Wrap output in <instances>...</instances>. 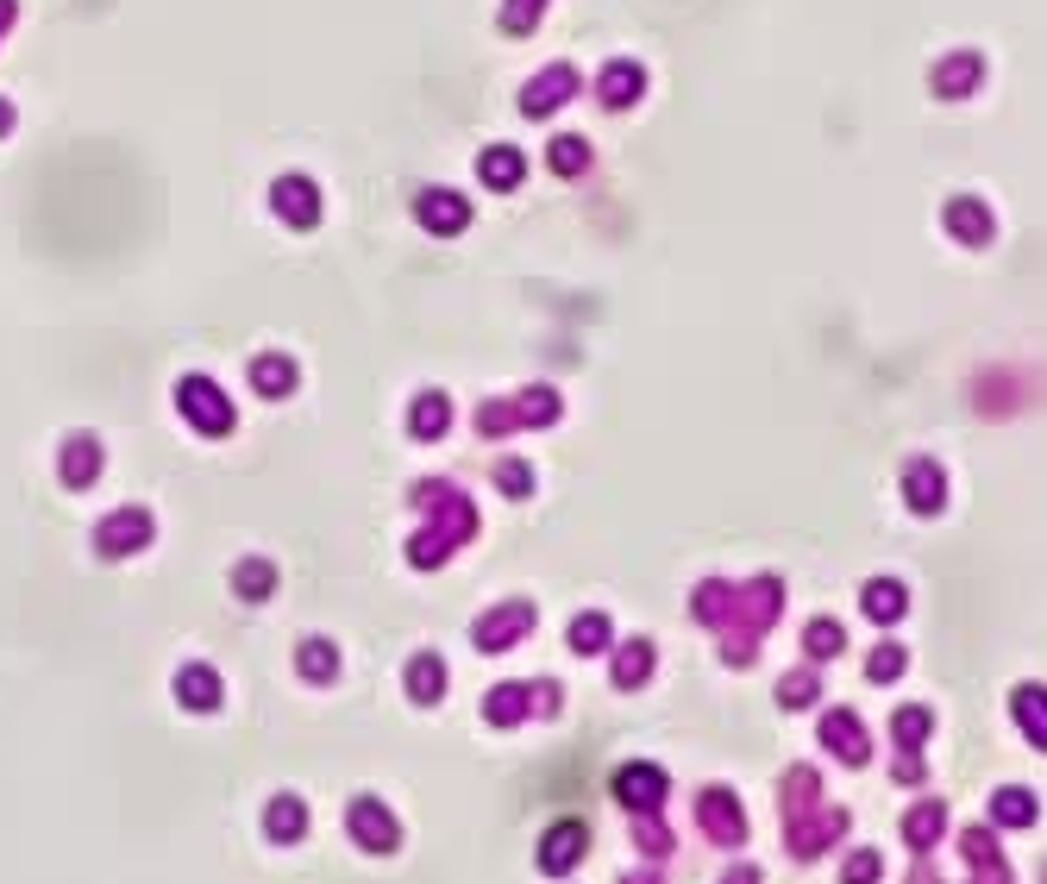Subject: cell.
<instances>
[{
	"instance_id": "1",
	"label": "cell",
	"mask_w": 1047,
	"mask_h": 884,
	"mask_svg": "<svg viewBox=\"0 0 1047 884\" xmlns=\"http://www.w3.org/2000/svg\"><path fill=\"white\" fill-rule=\"evenodd\" d=\"M176 408L194 421V433H208V440H220L226 427H233V408H226V396H220L208 377H182V389H176Z\"/></svg>"
},
{
	"instance_id": "2",
	"label": "cell",
	"mask_w": 1047,
	"mask_h": 884,
	"mask_svg": "<svg viewBox=\"0 0 1047 884\" xmlns=\"http://www.w3.org/2000/svg\"><path fill=\"white\" fill-rule=\"evenodd\" d=\"M271 208H276V220H289L295 232H308L314 220H320V189H314L308 176H276Z\"/></svg>"
},
{
	"instance_id": "3",
	"label": "cell",
	"mask_w": 1047,
	"mask_h": 884,
	"mask_svg": "<svg viewBox=\"0 0 1047 884\" xmlns=\"http://www.w3.org/2000/svg\"><path fill=\"white\" fill-rule=\"evenodd\" d=\"M414 220H421L427 232H440V239H452V232L470 227V201L465 194H452V189H421L414 194Z\"/></svg>"
},
{
	"instance_id": "4",
	"label": "cell",
	"mask_w": 1047,
	"mask_h": 884,
	"mask_svg": "<svg viewBox=\"0 0 1047 884\" xmlns=\"http://www.w3.org/2000/svg\"><path fill=\"white\" fill-rule=\"evenodd\" d=\"M346 822H351V841L364 846V853H389V846L402 841V828H395V815H389V809L377 803V797H358Z\"/></svg>"
},
{
	"instance_id": "5",
	"label": "cell",
	"mask_w": 1047,
	"mask_h": 884,
	"mask_svg": "<svg viewBox=\"0 0 1047 884\" xmlns=\"http://www.w3.org/2000/svg\"><path fill=\"white\" fill-rule=\"evenodd\" d=\"M95 546L107 558H126V552H138V546H151V515H145V508H119V515H107L101 520V534H95Z\"/></svg>"
},
{
	"instance_id": "6",
	"label": "cell",
	"mask_w": 1047,
	"mask_h": 884,
	"mask_svg": "<svg viewBox=\"0 0 1047 884\" xmlns=\"http://www.w3.org/2000/svg\"><path fill=\"white\" fill-rule=\"evenodd\" d=\"M571 95H578V76H571L564 63H552V70H540V76L521 88V114L540 119V114H552V107H564Z\"/></svg>"
},
{
	"instance_id": "7",
	"label": "cell",
	"mask_w": 1047,
	"mask_h": 884,
	"mask_svg": "<svg viewBox=\"0 0 1047 884\" xmlns=\"http://www.w3.org/2000/svg\"><path fill=\"white\" fill-rule=\"evenodd\" d=\"M903 496H910L916 515H941V508H948V477H941V464L916 459L910 471H903Z\"/></svg>"
},
{
	"instance_id": "8",
	"label": "cell",
	"mask_w": 1047,
	"mask_h": 884,
	"mask_svg": "<svg viewBox=\"0 0 1047 884\" xmlns=\"http://www.w3.org/2000/svg\"><path fill=\"white\" fill-rule=\"evenodd\" d=\"M822 747L834 753V759H847V766H866V728H859L854 709H828V722H822Z\"/></svg>"
},
{
	"instance_id": "9",
	"label": "cell",
	"mask_w": 1047,
	"mask_h": 884,
	"mask_svg": "<svg viewBox=\"0 0 1047 884\" xmlns=\"http://www.w3.org/2000/svg\"><path fill=\"white\" fill-rule=\"evenodd\" d=\"M615 797H621L627 809H659V803H665V771H659V766H621Z\"/></svg>"
},
{
	"instance_id": "10",
	"label": "cell",
	"mask_w": 1047,
	"mask_h": 884,
	"mask_svg": "<svg viewBox=\"0 0 1047 884\" xmlns=\"http://www.w3.org/2000/svg\"><path fill=\"white\" fill-rule=\"evenodd\" d=\"M596 95L609 101V107H634V101L646 95V70L641 63H609L596 76Z\"/></svg>"
},
{
	"instance_id": "11",
	"label": "cell",
	"mask_w": 1047,
	"mask_h": 884,
	"mask_svg": "<svg viewBox=\"0 0 1047 884\" xmlns=\"http://www.w3.org/2000/svg\"><path fill=\"white\" fill-rule=\"evenodd\" d=\"M941 220H948V232L960 239V245H985V239H991L985 201H948V208H941Z\"/></svg>"
},
{
	"instance_id": "12",
	"label": "cell",
	"mask_w": 1047,
	"mask_h": 884,
	"mask_svg": "<svg viewBox=\"0 0 1047 884\" xmlns=\"http://www.w3.org/2000/svg\"><path fill=\"white\" fill-rule=\"evenodd\" d=\"M697 815L716 828V841H740V834H747V822H740V809H734V797H728V790H702V797H697Z\"/></svg>"
},
{
	"instance_id": "13",
	"label": "cell",
	"mask_w": 1047,
	"mask_h": 884,
	"mask_svg": "<svg viewBox=\"0 0 1047 884\" xmlns=\"http://www.w3.org/2000/svg\"><path fill=\"white\" fill-rule=\"evenodd\" d=\"M95 477H101V445L88 440V433H76V440L63 445V483H70V490H88Z\"/></svg>"
},
{
	"instance_id": "14",
	"label": "cell",
	"mask_w": 1047,
	"mask_h": 884,
	"mask_svg": "<svg viewBox=\"0 0 1047 884\" xmlns=\"http://www.w3.org/2000/svg\"><path fill=\"white\" fill-rule=\"evenodd\" d=\"M176 696H182V709H220V677L208 665H182L176 672Z\"/></svg>"
},
{
	"instance_id": "15",
	"label": "cell",
	"mask_w": 1047,
	"mask_h": 884,
	"mask_svg": "<svg viewBox=\"0 0 1047 884\" xmlns=\"http://www.w3.org/2000/svg\"><path fill=\"white\" fill-rule=\"evenodd\" d=\"M578 853H583V828H578V822H559V828L540 841V865H546V872H571V865H578Z\"/></svg>"
},
{
	"instance_id": "16",
	"label": "cell",
	"mask_w": 1047,
	"mask_h": 884,
	"mask_svg": "<svg viewBox=\"0 0 1047 884\" xmlns=\"http://www.w3.org/2000/svg\"><path fill=\"white\" fill-rule=\"evenodd\" d=\"M527 621H533L527 602H515V609H503V615H484V621H477V646H515Z\"/></svg>"
},
{
	"instance_id": "17",
	"label": "cell",
	"mask_w": 1047,
	"mask_h": 884,
	"mask_svg": "<svg viewBox=\"0 0 1047 884\" xmlns=\"http://www.w3.org/2000/svg\"><path fill=\"white\" fill-rule=\"evenodd\" d=\"M903 609H910V590H903V583H891V577H872V583H866V615H872L878 628H891Z\"/></svg>"
},
{
	"instance_id": "18",
	"label": "cell",
	"mask_w": 1047,
	"mask_h": 884,
	"mask_svg": "<svg viewBox=\"0 0 1047 884\" xmlns=\"http://www.w3.org/2000/svg\"><path fill=\"white\" fill-rule=\"evenodd\" d=\"M521 151H515V145H489L484 157H477V176H484L489 189H515V182H521Z\"/></svg>"
},
{
	"instance_id": "19",
	"label": "cell",
	"mask_w": 1047,
	"mask_h": 884,
	"mask_svg": "<svg viewBox=\"0 0 1047 884\" xmlns=\"http://www.w3.org/2000/svg\"><path fill=\"white\" fill-rule=\"evenodd\" d=\"M408 427H414V440H440V433L452 427V402L440 396V389H427V396L414 402V421Z\"/></svg>"
},
{
	"instance_id": "20",
	"label": "cell",
	"mask_w": 1047,
	"mask_h": 884,
	"mask_svg": "<svg viewBox=\"0 0 1047 884\" xmlns=\"http://www.w3.org/2000/svg\"><path fill=\"white\" fill-rule=\"evenodd\" d=\"M979 57H953V63H934V95H972L979 88Z\"/></svg>"
},
{
	"instance_id": "21",
	"label": "cell",
	"mask_w": 1047,
	"mask_h": 884,
	"mask_svg": "<svg viewBox=\"0 0 1047 884\" xmlns=\"http://www.w3.org/2000/svg\"><path fill=\"white\" fill-rule=\"evenodd\" d=\"M440 691H446V665H440L433 653H421L414 665H408V696H414V703H433Z\"/></svg>"
},
{
	"instance_id": "22",
	"label": "cell",
	"mask_w": 1047,
	"mask_h": 884,
	"mask_svg": "<svg viewBox=\"0 0 1047 884\" xmlns=\"http://www.w3.org/2000/svg\"><path fill=\"white\" fill-rule=\"evenodd\" d=\"M252 383H257V396H271V402H276V396H289V389H295V365L271 351V358H257V365H252Z\"/></svg>"
},
{
	"instance_id": "23",
	"label": "cell",
	"mask_w": 1047,
	"mask_h": 884,
	"mask_svg": "<svg viewBox=\"0 0 1047 884\" xmlns=\"http://www.w3.org/2000/svg\"><path fill=\"white\" fill-rule=\"evenodd\" d=\"M1016 722L1028 728V740H1035V747H1047V691L1023 684V691H1016Z\"/></svg>"
},
{
	"instance_id": "24",
	"label": "cell",
	"mask_w": 1047,
	"mask_h": 884,
	"mask_svg": "<svg viewBox=\"0 0 1047 884\" xmlns=\"http://www.w3.org/2000/svg\"><path fill=\"white\" fill-rule=\"evenodd\" d=\"M264 828H271V841H302V828H308V809L295 803V797H276L271 815H264Z\"/></svg>"
},
{
	"instance_id": "25",
	"label": "cell",
	"mask_w": 1047,
	"mask_h": 884,
	"mask_svg": "<svg viewBox=\"0 0 1047 884\" xmlns=\"http://www.w3.org/2000/svg\"><path fill=\"white\" fill-rule=\"evenodd\" d=\"M991 822L1028 828V822H1035V797H1028V790H997V797H991Z\"/></svg>"
},
{
	"instance_id": "26",
	"label": "cell",
	"mask_w": 1047,
	"mask_h": 884,
	"mask_svg": "<svg viewBox=\"0 0 1047 884\" xmlns=\"http://www.w3.org/2000/svg\"><path fill=\"white\" fill-rule=\"evenodd\" d=\"M233 590H239V597H271V590H276V571L264 565V558H245V565L233 571Z\"/></svg>"
},
{
	"instance_id": "27",
	"label": "cell",
	"mask_w": 1047,
	"mask_h": 884,
	"mask_svg": "<svg viewBox=\"0 0 1047 884\" xmlns=\"http://www.w3.org/2000/svg\"><path fill=\"white\" fill-rule=\"evenodd\" d=\"M295 665H302V672H308L314 684H327V677H332V665H339V653H332L327 640H308V646L295 653Z\"/></svg>"
},
{
	"instance_id": "28",
	"label": "cell",
	"mask_w": 1047,
	"mask_h": 884,
	"mask_svg": "<svg viewBox=\"0 0 1047 884\" xmlns=\"http://www.w3.org/2000/svg\"><path fill=\"white\" fill-rule=\"evenodd\" d=\"M571 646L578 653H602L609 646V615H578L571 621Z\"/></svg>"
},
{
	"instance_id": "29",
	"label": "cell",
	"mask_w": 1047,
	"mask_h": 884,
	"mask_svg": "<svg viewBox=\"0 0 1047 884\" xmlns=\"http://www.w3.org/2000/svg\"><path fill=\"white\" fill-rule=\"evenodd\" d=\"M646 672H653V646H646V640H634V646L621 653V665H615V684H627V691H634Z\"/></svg>"
},
{
	"instance_id": "30",
	"label": "cell",
	"mask_w": 1047,
	"mask_h": 884,
	"mask_svg": "<svg viewBox=\"0 0 1047 884\" xmlns=\"http://www.w3.org/2000/svg\"><path fill=\"white\" fill-rule=\"evenodd\" d=\"M891 734L916 753L922 740H929V709H897V715H891Z\"/></svg>"
},
{
	"instance_id": "31",
	"label": "cell",
	"mask_w": 1047,
	"mask_h": 884,
	"mask_svg": "<svg viewBox=\"0 0 1047 884\" xmlns=\"http://www.w3.org/2000/svg\"><path fill=\"white\" fill-rule=\"evenodd\" d=\"M540 7L546 0H503V32L508 39H527V25L540 20Z\"/></svg>"
},
{
	"instance_id": "32",
	"label": "cell",
	"mask_w": 1047,
	"mask_h": 884,
	"mask_svg": "<svg viewBox=\"0 0 1047 884\" xmlns=\"http://www.w3.org/2000/svg\"><path fill=\"white\" fill-rule=\"evenodd\" d=\"M583 164H590V145H583V138H559V145H552V170L559 176H578Z\"/></svg>"
},
{
	"instance_id": "33",
	"label": "cell",
	"mask_w": 1047,
	"mask_h": 884,
	"mask_svg": "<svg viewBox=\"0 0 1047 884\" xmlns=\"http://www.w3.org/2000/svg\"><path fill=\"white\" fill-rule=\"evenodd\" d=\"M521 709H527V696H521V691H496V696L484 703L489 722H521Z\"/></svg>"
},
{
	"instance_id": "34",
	"label": "cell",
	"mask_w": 1047,
	"mask_h": 884,
	"mask_svg": "<svg viewBox=\"0 0 1047 884\" xmlns=\"http://www.w3.org/2000/svg\"><path fill=\"white\" fill-rule=\"evenodd\" d=\"M866 672H872V684H891V677H903V646H878Z\"/></svg>"
},
{
	"instance_id": "35",
	"label": "cell",
	"mask_w": 1047,
	"mask_h": 884,
	"mask_svg": "<svg viewBox=\"0 0 1047 884\" xmlns=\"http://www.w3.org/2000/svg\"><path fill=\"white\" fill-rule=\"evenodd\" d=\"M810 653H815V659H834V653H840V628H834V621H815V628H810Z\"/></svg>"
},
{
	"instance_id": "36",
	"label": "cell",
	"mask_w": 1047,
	"mask_h": 884,
	"mask_svg": "<svg viewBox=\"0 0 1047 884\" xmlns=\"http://www.w3.org/2000/svg\"><path fill=\"white\" fill-rule=\"evenodd\" d=\"M778 703H784V709H803V703H815V677H784Z\"/></svg>"
},
{
	"instance_id": "37",
	"label": "cell",
	"mask_w": 1047,
	"mask_h": 884,
	"mask_svg": "<svg viewBox=\"0 0 1047 884\" xmlns=\"http://www.w3.org/2000/svg\"><path fill=\"white\" fill-rule=\"evenodd\" d=\"M934 828H941V809H934V803H929V809H916V815H910V841H916V846H929V841H934Z\"/></svg>"
},
{
	"instance_id": "38",
	"label": "cell",
	"mask_w": 1047,
	"mask_h": 884,
	"mask_svg": "<svg viewBox=\"0 0 1047 884\" xmlns=\"http://www.w3.org/2000/svg\"><path fill=\"white\" fill-rule=\"evenodd\" d=\"M503 490L508 496H527V490H533V471H527V464H503Z\"/></svg>"
},
{
	"instance_id": "39",
	"label": "cell",
	"mask_w": 1047,
	"mask_h": 884,
	"mask_svg": "<svg viewBox=\"0 0 1047 884\" xmlns=\"http://www.w3.org/2000/svg\"><path fill=\"white\" fill-rule=\"evenodd\" d=\"M847 878H854V884H872V878H878V853H854V860H847Z\"/></svg>"
},
{
	"instance_id": "40",
	"label": "cell",
	"mask_w": 1047,
	"mask_h": 884,
	"mask_svg": "<svg viewBox=\"0 0 1047 884\" xmlns=\"http://www.w3.org/2000/svg\"><path fill=\"white\" fill-rule=\"evenodd\" d=\"M13 13H20V0H0V32L13 25Z\"/></svg>"
},
{
	"instance_id": "41",
	"label": "cell",
	"mask_w": 1047,
	"mask_h": 884,
	"mask_svg": "<svg viewBox=\"0 0 1047 884\" xmlns=\"http://www.w3.org/2000/svg\"><path fill=\"white\" fill-rule=\"evenodd\" d=\"M13 133V101H0V138Z\"/></svg>"
}]
</instances>
